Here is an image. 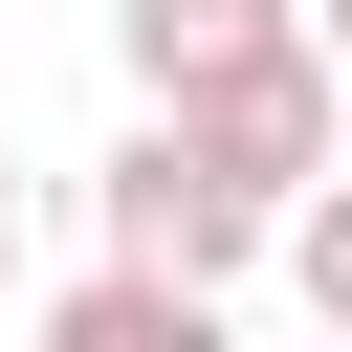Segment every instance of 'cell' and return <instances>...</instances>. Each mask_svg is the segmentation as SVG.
I'll list each match as a JSON object with an SVG mask.
<instances>
[{"label":"cell","mask_w":352,"mask_h":352,"mask_svg":"<svg viewBox=\"0 0 352 352\" xmlns=\"http://www.w3.org/2000/svg\"><path fill=\"white\" fill-rule=\"evenodd\" d=\"M308 44H330V66H352V0H308Z\"/></svg>","instance_id":"obj_6"},{"label":"cell","mask_w":352,"mask_h":352,"mask_svg":"<svg viewBox=\"0 0 352 352\" xmlns=\"http://www.w3.org/2000/svg\"><path fill=\"white\" fill-rule=\"evenodd\" d=\"M308 0H110V44H132V88L176 110V88H220V66H264Z\"/></svg>","instance_id":"obj_3"},{"label":"cell","mask_w":352,"mask_h":352,"mask_svg":"<svg viewBox=\"0 0 352 352\" xmlns=\"http://www.w3.org/2000/svg\"><path fill=\"white\" fill-rule=\"evenodd\" d=\"M176 132H198V154L242 176V198H308V176L352 154V66H330V44L286 22L264 66H220V88H176Z\"/></svg>","instance_id":"obj_2"},{"label":"cell","mask_w":352,"mask_h":352,"mask_svg":"<svg viewBox=\"0 0 352 352\" xmlns=\"http://www.w3.org/2000/svg\"><path fill=\"white\" fill-rule=\"evenodd\" d=\"M286 286H308V330H352V176L286 198Z\"/></svg>","instance_id":"obj_5"},{"label":"cell","mask_w":352,"mask_h":352,"mask_svg":"<svg viewBox=\"0 0 352 352\" xmlns=\"http://www.w3.org/2000/svg\"><path fill=\"white\" fill-rule=\"evenodd\" d=\"M44 352H220V286H154V264H88V286H44Z\"/></svg>","instance_id":"obj_4"},{"label":"cell","mask_w":352,"mask_h":352,"mask_svg":"<svg viewBox=\"0 0 352 352\" xmlns=\"http://www.w3.org/2000/svg\"><path fill=\"white\" fill-rule=\"evenodd\" d=\"M0 264H22V176H0Z\"/></svg>","instance_id":"obj_7"},{"label":"cell","mask_w":352,"mask_h":352,"mask_svg":"<svg viewBox=\"0 0 352 352\" xmlns=\"http://www.w3.org/2000/svg\"><path fill=\"white\" fill-rule=\"evenodd\" d=\"M264 242H286V198H242V176H220V154L176 132V110H154L132 154H110V264H154V286H242Z\"/></svg>","instance_id":"obj_1"},{"label":"cell","mask_w":352,"mask_h":352,"mask_svg":"<svg viewBox=\"0 0 352 352\" xmlns=\"http://www.w3.org/2000/svg\"><path fill=\"white\" fill-rule=\"evenodd\" d=\"M330 352H352V330H330Z\"/></svg>","instance_id":"obj_8"}]
</instances>
